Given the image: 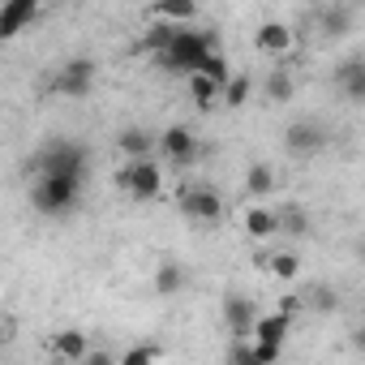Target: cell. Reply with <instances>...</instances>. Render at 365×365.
I'll return each mask as SVG.
<instances>
[{
  "label": "cell",
  "mask_w": 365,
  "mask_h": 365,
  "mask_svg": "<svg viewBox=\"0 0 365 365\" xmlns=\"http://www.w3.org/2000/svg\"><path fill=\"white\" fill-rule=\"evenodd\" d=\"M254 43H258V52L262 56H288L292 52V31L284 26V22H262L258 26V35H254Z\"/></svg>",
  "instance_id": "obj_11"
},
{
  "label": "cell",
  "mask_w": 365,
  "mask_h": 365,
  "mask_svg": "<svg viewBox=\"0 0 365 365\" xmlns=\"http://www.w3.org/2000/svg\"><path fill=\"white\" fill-rule=\"evenodd\" d=\"M339 91H344L348 103L365 99V61H344L339 65Z\"/></svg>",
  "instance_id": "obj_13"
},
{
  "label": "cell",
  "mask_w": 365,
  "mask_h": 365,
  "mask_svg": "<svg viewBox=\"0 0 365 365\" xmlns=\"http://www.w3.org/2000/svg\"><path fill=\"white\" fill-rule=\"evenodd\" d=\"M180 288H185V271H180L176 262H159V271H155V292H159V297H176Z\"/></svg>",
  "instance_id": "obj_19"
},
{
  "label": "cell",
  "mask_w": 365,
  "mask_h": 365,
  "mask_svg": "<svg viewBox=\"0 0 365 365\" xmlns=\"http://www.w3.org/2000/svg\"><path fill=\"white\" fill-rule=\"evenodd\" d=\"M52 352H56V356H65V361H86L91 344H86V335H82V331H61V335H52Z\"/></svg>",
  "instance_id": "obj_16"
},
{
  "label": "cell",
  "mask_w": 365,
  "mask_h": 365,
  "mask_svg": "<svg viewBox=\"0 0 365 365\" xmlns=\"http://www.w3.org/2000/svg\"><path fill=\"white\" fill-rule=\"evenodd\" d=\"M116 185H120L129 198L150 202V198H159V190H163V172H159V163H155L150 155H142V159H129V163L120 168Z\"/></svg>",
  "instance_id": "obj_3"
},
{
  "label": "cell",
  "mask_w": 365,
  "mask_h": 365,
  "mask_svg": "<svg viewBox=\"0 0 365 365\" xmlns=\"http://www.w3.org/2000/svg\"><path fill=\"white\" fill-rule=\"evenodd\" d=\"M172 31H176V22H150V31H146V48H150V52H163L168 39H172Z\"/></svg>",
  "instance_id": "obj_26"
},
{
  "label": "cell",
  "mask_w": 365,
  "mask_h": 365,
  "mask_svg": "<svg viewBox=\"0 0 365 365\" xmlns=\"http://www.w3.org/2000/svg\"><path fill=\"white\" fill-rule=\"evenodd\" d=\"M352 31V18H348V9H344V0L339 5H327V14H322V35H348Z\"/></svg>",
  "instance_id": "obj_21"
},
{
  "label": "cell",
  "mask_w": 365,
  "mask_h": 365,
  "mask_svg": "<svg viewBox=\"0 0 365 365\" xmlns=\"http://www.w3.org/2000/svg\"><path fill=\"white\" fill-rule=\"evenodd\" d=\"M279 232H292V237H305V232H309V215H305L301 207H292V211H284V215H279Z\"/></svg>",
  "instance_id": "obj_25"
},
{
  "label": "cell",
  "mask_w": 365,
  "mask_h": 365,
  "mask_svg": "<svg viewBox=\"0 0 365 365\" xmlns=\"http://www.w3.org/2000/svg\"><path fill=\"white\" fill-rule=\"evenodd\" d=\"M245 232H250L254 241H271V237L279 232V215L267 211V207H254V211L245 215Z\"/></svg>",
  "instance_id": "obj_15"
},
{
  "label": "cell",
  "mask_w": 365,
  "mask_h": 365,
  "mask_svg": "<svg viewBox=\"0 0 365 365\" xmlns=\"http://www.w3.org/2000/svg\"><path fill=\"white\" fill-rule=\"evenodd\" d=\"M159 155L185 168V163H194V159H198V138H194L185 125H168V129L159 133Z\"/></svg>",
  "instance_id": "obj_6"
},
{
  "label": "cell",
  "mask_w": 365,
  "mask_h": 365,
  "mask_svg": "<svg viewBox=\"0 0 365 365\" xmlns=\"http://www.w3.org/2000/svg\"><path fill=\"white\" fill-rule=\"evenodd\" d=\"M292 91H297V78H292L288 69H275V73L267 78V95H271L275 103H288V99H292Z\"/></svg>",
  "instance_id": "obj_22"
},
{
  "label": "cell",
  "mask_w": 365,
  "mask_h": 365,
  "mask_svg": "<svg viewBox=\"0 0 365 365\" xmlns=\"http://www.w3.org/2000/svg\"><path fill=\"white\" fill-rule=\"evenodd\" d=\"M262 267H267V271H271L275 279H288V284H292V279L301 275V262H297V254H271V258H267Z\"/></svg>",
  "instance_id": "obj_23"
},
{
  "label": "cell",
  "mask_w": 365,
  "mask_h": 365,
  "mask_svg": "<svg viewBox=\"0 0 365 365\" xmlns=\"http://www.w3.org/2000/svg\"><path fill=\"white\" fill-rule=\"evenodd\" d=\"M35 163H39V172H65V176H82V172H86V150H82L78 142H65V138H61V142H52V146H48V150L35 159Z\"/></svg>",
  "instance_id": "obj_5"
},
{
  "label": "cell",
  "mask_w": 365,
  "mask_h": 365,
  "mask_svg": "<svg viewBox=\"0 0 365 365\" xmlns=\"http://www.w3.org/2000/svg\"><path fill=\"white\" fill-rule=\"evenodd\" d=\"M185 78H190V95H194V99H198L202 108L220 99V86H224L220 78H211V73H202V69H190Z\"/></svg>",
  "instance_id": "obj_18"
},
{
  "label": "cell",
  "mask_w": 365,
  "mask_h": 365,
  "mask_svg": "<svg viewBox=\"0 0 365 365\" xmlns=\"http://www.w3.org/2000/svg\"><path fill=\"white\" fill-rule=\"evenodd\" d=\"M159 356V348L155 344H142V348H129L125 352V365H142V361H155Z\"/></svg>",
  "instance_id": "obj_28"
},
{
  "label": "cell",
  "mask_w": 365,
  "mask_h": 365,
  "mask_svg": "<svg viewBox=\"0 0 365 365\" xmlns=\"http://www.w3.org/2000/svg\"><path fill=\"white\" fill-rule=\"evenodd\" d=\"M220 95L228 99V108H241L245 99H250V78H224V86H220Z\"/></svg>",
  "instance_id": "obj_24"
},
{
  "label": "cell",
  "mask_w": 365,
  "mask_h": 365,
  "mask_svg": "<svg viewBox=\"0 0 365 365\" xmlns=\"http://www.w3.org/2000/svg\"><path fill=\"white\" fill-rule=\"evenodd\" d=\"M35 9H39V0H5V5H0V43L14 39L35 18Z\"/></svg>",
  "instance_id": "obj_10"
},
{
  "label": "cell",
  "mask_w": 365,
  "mask_h": 365,
  "mask_svg": "<svg viewBox=\"0 0 365 365\" xmlns=\"http://www.w3.org/2000/svg\"><path fill=\"white\" fill-rule=\"evenodd\" d=\"M155 18L159 22H194L198 0H155Z\"/></svg>",
  "instance_id": "obj_17"
},
{
  "label": "cell",
  "mask_w": 365,
  "mask_h": 365,
  "mask_svg": "<svg viewBox=\"0 0 365 365\" xmlns=\"http://www.w3.org/2000/svg\"><path fill=\"white\" fill-rule=\"evenodd\" d=\"M254 318H258V305L250 301V297H224V322H228V331L237 335V339H245L250 331H254Z\"/></svg>",
  "instance_id": "obj_9"
},
{
  "label": "cell",
  "mask_w": 365,
  "mask_h": 365,
  "mask_svg": "<svg viewBox=\"0 0 365 365\" xmlns=\"http://www.w3.org/2000/svg\"><path fill=\"white\" fill-rule=\"evenodd\" d=\"M292 331V314H284V309H275V314H258L254 318V339H267V344H284V335Z\"/></svg>",
  "instance_id": "obj_12"
},
{
  "label": "cell",
  "mask_w": 365,
  "mask_h": 365,
  "mask_svg": "<svg viewBox=\"0 0 365 365\" xmlns=\"http://www.w3.org/2000/svg\"><path fill=\"white\" fill-rule=\"evenodd\" d=\"M82 194V176H65V172H43L31 190V207L43 215H69L78 207Z\"/></svg>",
  "instance_id": "obj_1"
},
{
  "label": "cell",
  "mask_w": 365,
  "mask_h": 365,
  "mask_svg": "<svg viewBox=\"0 0 365 365\" xmlns=\"http://www.w3.org/2000/svg\"><path fill=\"white\" fill-rule=\"evenodd\" d=\"M284 146L297 150V155H318V150L327 146V129H322L318 120H297V125H288Z\"/></svg>",
  "instance_id": "obj_8"
},
{
  "label": "cell",
  "mask_w": 365,
  "mask_h": 365,
  "mask_svg": "<svg viewBox=\"0 0 365 365\" xmlns=\"http://www.w3.org/2000/svg\"><path fill=\"white\" fill-rule=\"evenodd\" d=\"M322 5H339V0H322Z\"/></svg>",
  "instance_id": "obj_29"
},
{
  "label": "cell",
  "mask_w": 365,
  "mask_h": 365,
  "mask_svg": "<svg viewBox=\"0 0 365 365\" xmlns=\"http://www.w3.org/2000/svg\"><path fill=\"white\" fill-rule=\"evenodd\" d=\"M275 190V172L267 168V163H254L250 172H245V194L250 198H267Z\"/></svg>",
  "instance_id": "obj_20"
},
{
  "label": "cell",
  "mask_w": 365,
  "mask_h": 365,
  "mask_svg": "<svg viewBox=\"0 0 365 365\" xmlns=\"http://www.w3.org/2000/svg\"><path fill=\"white\" fill-rule=\"evenodd\" d=\"M279 356V344H267V339H258L254 348H250V365H267V361H275Z\"/></svg>",
  "instance_id": "obj_27"
},
{
  "label": "cell",
  "mask_w": 365,
  "mask_h": 365,
  "mask_svg": "<svg viewBox=\"0 0 365 365\" xmlns=\"http://www.w3.org/2000/svg\"><path fill=\"white\" fill-rule=\"evenodd\" d=\"M180 211H185L190 220H202V224H211V220H220L224 215V198L215 194V190H194V185H185L180 190Z\"/></svg>",
  "instance_id": "obj_7"
},
{
  "label": "cell",
  "mask_w": 365,
  "mask_h": 365,
  "mask_svg": "<svg viewBox=\"0 0 365 365\" xmlns=\"http://www.w3.org/2000/svg\"><path fill=\"white\" fill-rule=\"evenodd\" d=\"M91 82H95V61H91V56H73V61L52 78V91L65 95V99H86V95H91Z\"/></svg>",
  "instance_id": "obj_4"
},
{
  "label": "cell",
  "mask_w": 365,
  "mask_h": 365,
  "mask_svg": "<svg viewBox=\"0 0 365 365\" xmlns=\"http://www.w3.org/2000/svg\"><path fill=\"white\" fill-rule=\"evenodd\" d=\"M207 52H215L211 48V35H202V31H172V39H168V48L163 52H155V61L163 65V69H172V73H190V69H198V61L207 56Z\"/></svg>",
  "instance_id": "obj_2"
},
{
  "label": "cell",
  "mask_w": 365,
  "mask_h": 365,
  "mask_svg": "<svg viewBox=\"0 0 365 365\" xmlns=\"http://www.w3.org/2000/svg\"><path fill=\"white\" fill-rule=\"evenodd\" d=\"M116 146L125 150V159H142V155H150V150H155V138H150L146 129H138V125H129V129H120V138H116Z\"/></svg>",
  "instance_id": "obj_14"
}]
</instances>
